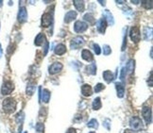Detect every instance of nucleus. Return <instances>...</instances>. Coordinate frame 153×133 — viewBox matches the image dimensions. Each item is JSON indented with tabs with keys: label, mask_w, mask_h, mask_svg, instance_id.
Returning a JSON list of instances; mask_svg holds the SVG:
<instances>
[{
	"label": "nucleus",
	"mask_w": 153,
	"mask_h": 133,
	"mask_svg": "<svg viewBox=\"0 0 153 133\" xmlns=\"http://www.w3.org/2000/svg\"><path fill=\"white\" fill-rule=\"evenodd\" d=\"M16 106H17L16 101L13 99L12 97L6 98V99L3 101V103H2L3 111H4L6 113H8V114L13 113V112L16 111Z\"/></svg>",
	"instance_id": "f257e3e1"
},
{
	"label": "nucleus",
	"mask_w": 153,
	"mask_h": 133,
	"mask_svg": "<svg viewBox=\"0 0 153 133\" xmlns=\"http://www.w3.org/2000/svg\"><path fill=\"white\" fill-rule=\"evenodd\" d=\"M14 90V84H13L12 81H5L4 83L2 85V88H1V94L3 95H7V94H10L12 93V92Z\"/></svg>",
	"instance_id": "f03ea898"
},
{
	"label": "nucleus",
	"mask_w": 153,
	"mask_h": 133,
	"mask_svg": "<svg viewBox=\"0 0 153 133\" xmlns=\"http://www.w3.org/2000/svg\"><path fill=\"white\" fill-rule=\"evenodd\" d=\"M130 36L131 39L133 41L134 43H138L141 39V34H140V29H139L138 26H133L131 28V31H130Z\"/></svg>",
	"instance_id": "7ed1b4c3"
},
{
	"label": "nucleus",
	"mask_w": 153,
	"mask_h": 133,
	"mask_svg": "<svg viewBox=\"0 0 153 133\" xmlns=\"http://www.w3.org/2000/svg\"><path fill=\"white\" fill-rule=\"evenodd\" d=\"M130 125H131V128L132 129H134V130H139V129L142 128V121H141V119L137 116H134L131 119Z\"/></svg>",
	"instance_id": "20e7f679"
},
{
	"label": "nucleus",
	"mask_w": 153,
	"mask_h": 133,
	"mask_svg": "<svg viewBox=\"0 0 153 133\" xmlns=\"http://www.w3.org/2000/svg\"><path fill=\"white\" fill-rule=\"evenodd\" d=\"M83 44H84V39L82 37H80V36L75 37V38L71 41V48L78 49V48H80V46H82Z\"/></svg>",
	"instance_id": "39448f33"
},
{
	"label": "nucleus",
	"mask_w": 153,
	"mask_h": 133,
	"mask_svg": "<svg viewBox=\"0 0 153 133\" xmlns=\"http://www.w3.org/2000/svg\"><path fill=\"white\" fill-rule=\"evenodd\" d=\"M143 117H144L145 121L147 122V124H150L151 119H152V113H151V109L149 107H144L142 111Z\"/></svg>",
	"instance_id": "423d86ee"
},
{
	"label": "nucleus",
	"mask_w": 153,
	"mask_h": 133,
	"mask_svg": "<svg viewBox=\"0 0 153 133\" xmlns=\"http://www.w3.org/2000/svg\"><path fill=\"white\" fill-rule=\"evenodd\" d=\"M88 29V25L86 23H84L82 21H77L75 23V26H74V29L75 31L80 33V32H83L85 31Z\"/></svg>",
	"instance_id": "0eeeda50"
},
{
	"label": "nucleus",
	"mask_w": 153,
	"mask_h": 133,
	"mask_svg": "<svg viewBox=\"0 0 153 133\" xmlns=\"http://www.w3.org/2000/svg\"><path fill=\"white\" fill-rule=\"evenodd\" d=\"M51 23H52V15L47 12L45 13L42 16V26L47 28V26H49L51 25Z\"/></svg>",
	"instance_id": "6e6552de"
},
{
	"label": "nucleus",
	"mask_w": 153,
	"mask_h": 133,
	"mask_svg": "<svg viewBox=\"0 0 153 133\" xmlns=\"http://www.w3.org/2000/svg\"><path fill=\"white\" fill-rule=\"evenodd\" d=\"M63 69V64L61 62H54L52 65L49 67V74L51 75H55L57 73H59L60 71H62Z\"/></svg>",
	"instance_id": "1a4fd4ad"
},
{
	"label": "nucleus",
	"mask_w": 153,
	"mask_h": 133,
	"mask_svg": "<svg viewBox=\"0 0 153 133\" xmlns=\"http://www.w3.org/2000/svg\"><path fill=\"white\" fill-rule=\"evenodd\" d=\"M97 30L100 33H104L105 32V29H106V28H107V21H106V19H105V18L100 19L99 21L97 22Z\"/></svg>",
	"instance_id": "9d476101"
},
{
	"label": "nucleus",
	"mask_w": 153,
	"mask_h": 133,
	"mask_svg": "<svg viewBox=\"0 0 153 133\" xmlns=\"http://www.w3.org/2000/svg\"><path fill=\"white\" fill-rule=\"evenodd\" d=\"M28 19V12H27V10L26 8H21L19 11V13H18V21L19 22H25L26 20Z\"/></svg>",
	"instance_id": "9b49d317"
},
{
	"label": "nucleus",
	"mask_w": 153,
	"mask_h": 133,
	"mask_svg": "<svg viewBox=\"0 0 153 133\" xmlns=\"http://www.w3.org/2000/svg\"><path fill=\"white\" fill-rule=\"evenodd\" d=\"M35 44L37 46H40V45H43L44 43H46V36H45V34H43V33H40L37 35L36 37V39H35Z\"/></svg>",
	"instance_id": "f8f14e48"
},
{
	"label": "nucleus",
	"mask_w": 153,
	"mask_h": 133,
	"mask_svg": "<svg viewBox=\"0 0 153 133\" xmlns=\"http://www.w3.org/2000/svg\"><path fill=\"white\" fill-rule=\"evenodd\" d=\"M54 52H55L56 55H60V56L63 55V54L66 52V46L63 43L58 44L55 47V49H54Z\"/></svg>",
	"instance_id": "ddd939ff"
},
{
	"label": "nucleus",
	"mask_w": 153,
	"mask_h": 133,
	"mask_svg": "<svg viewBox=\"0 0 153 133\" xmlns=\"http://www.w3.org/2000/svg\"><path fill=\"white\" fill-rule=\"evenodd\" d=\"M76 18H77V12L74 11H70L65 14L64 21H65V23H70L71 21H73V20H75Z\"/></svg>",
	"instance_id": "4468645a"
},
{
	"label": "nucleus",
	"mask_w": 153,
	"mask_h": 133,
	"mask_svg": "<svg viewBox=\"0 0 153 133\" xmlns=\"http://www.w3.org/2000/svg\"><path fill=\"white\" fill-rule=\"evenodd\" d=\"M81 57H82V59L84 60H86V61H92V60H94L93 54H92L90 51L87 50V49L82 50V53H81Z\"/></svg>",
	"instance_id": "2eb2a0df"
},
{
	"label": "nucleus",
	"mask_w": 153,
	"mask_h": 133,
	"mask_svg": "<svg viewBox=\"0 0 153 133\" xmlns=\"http://www.w3.org/2000/svg\"><path fill=\"white\" fill-rule=\"evenodd\" d=\"M81 93L84 96H91L92 95V87L89 84H84L81 87Z\"/></svg>",
	"instance_id": "dca6fc26"
},
{
	"label": "nucleus",
	"mask_w": 153,
	"mask_h": 133,
	"mask_svg": "<svg viewBox=\"0 0 153 133\" xmlns=\"http://www.w3.org/2000/svg\"><path fill=\"white\" fill-rule=\"evenodd\" d=\"M74 5L76 7V9L78 10L79 12H82L85 9V4H84V1H80V0H74Z\"/></svg>",
	"instance_id": "f3484780"
},
{
	"label": "nucleus",
	"mask_w": 153,
	"mask_h": 133,
	"mask_svg": "<svg viewBox=\"0 0 153 133\" xmlns=\"http://www.w3.org/2000/svg\"><path fill=\"white\" fill-rule=\"evenodd\" d=\"M115 86H116V91H117V96L122 98L124 96V94H125V88L122 84L120 83H116L115 84Z\"/></svg>",
	"instance_id": "a211bd4d"
},
{
	"label": "nucleus",
	"mask_w": 153,
	"mask_h": 133,
	"mask_svg": "<svg viewBox=\"0 0 153 133\" xmlns=\"http://www.w3.org/2000/svg\"><path fill=\"white\" fill-rule=\"evenodd\" d=\"M103 77H104V79L107 81L108 83H110L111 81H113L114 80V75L113 73L111 72V71H105V72L103 73Z\"/></svg>",
	"instance_id": "6ab92c4d"
},
{
	"label": "nucleus",
	"mask_w": 153,
	"mask_h": 133,
	"mask_svg": "<svg viewBox=\"0 0 153 133\" xmlns=\"http://www.w3.org/2000/svg\"><path fill=\"white\" fill-rule=\"evenodd\" d=\"M42 95V100L43 102H45V103H48V101L50 99V92L48 90H43V94H41Z\"/></svg>",
	"instance_id": "aec40b11"
},
{
	"label": "nucleus",
	"mask_w": 153,
	"mask_h": 133,
	"mask_svg": "<svg viewBox=\"0 0 153 133\" xmlns=\"http://www.w3.org/2000/svg\"><path fill=\"white\" fill-rule=\"evenodd\" d=\"M101 101H100V98L99 97H97V98H96V99L94 100V102H93V109L94 110H96V111H97V110H99V109L101 108Z\"/></svg>",
	"instance_id": "412c9836"
},
{
	"label": "nucleus",
	"mask_w": 153,
	"mask_h": 133,
	"mask_svg": "<svg viewBox=\"0 0 153 133\" xmlns=\"http://www.w3.org/2000/svg\"><path fill=\"white\" fill-rule=\"evenodd\" d=\"M125 68H126V70L129 71V73H132V72H133V70H134V60H131L128 62L127 67H125Z\"/></svg>",
	"instance_id": "4be33fe9"
},
{
	"label": "nucleus",
	"mask_w": 153,
	"mask_h": 133,
	"mask_svg": "<svg viewBox=\"0 0 153 133\" xmlns=\"http://www.w3.org/2000/svg\"><path fill=\"white\" fill-rule=\"evenodd\" d=\"M87 72L91 74V75H96L97 74V66L96 64L93 63L91 64V65H89L87 67Z\"/></svg>",
	"instance_id": "5701e85b"
},
{
	"label": "nucleus",
	"mask_w": 153,
	"mask_h": 133,
	"mask_svg": "<svg viewBox=\"0 0 153 133\" xmlns=\"http://www.w3.org/2000/svg\"><path fill=\"white\" fill-rule=\"evenodd\" d=\"M34 89H35V84L34 83H29L28 86H27V94H29V95H32L34 93Z\"/></svg>",
	"instance_id": "b1692460"
},
{
	"label": "nucleus",
	"mask_w": 153,
	"mask_h": 133,
	"mask_svg": "<svg viewBox=\"0 0 153 133\" xmlns=\"http://www.w3.org/2000/svg\"><path fill=\"white\" fill-rule=\"evenodd\" d=\"M84 20L85 21H88V23L91 24V25H93L95 23V18L93 14H91V13H87V14L84 15Z\"/></svg>",
	"instance_id": "393cba45"
},
{
	"label": "nucleus",
	"mask_w": 153,
	"mask_h": 133,
	"mask_svg": "<svg viewBox=\"0 0 153 133\" xmlns=\"http://www.w3.org/2000/svg\"><path fill=\"white\" fill-rule=\"evenodd\" d=\"M87 126L92 128H97L98 127V124H97V121L96 120V119H92V120H90L89 123L87 124Z\"/></svg>",
	"instance_id": "a878e982"
},
{
	"label": "nucleus",
	"mask_w": 153,
	"mask_h": 133,
	"mask_svg": "<svg viewBox=\"0 0 153 133\" xmlns=\"http://www.w3.org/2000/svg\"><path fill=\"white\" fill-rule=\"evenodd\" d=\"M142 5L145 9H147V10L152 9V1L151 0H149V1H142Z\"/></svg>",
	"instance_id": "bb28decb"
},
{
	"label": "nucleus",
	"mask_w": 153,
	"mask_h": 133,
	"mask_svg": "<svg viewBox=\"0 0 153 133\" xmlns=\"http://www.w3.org/2000/svg\"><path fill=\"white\" fill-rule=\"evenodd\" d=\"M104 88H105V86H104L103 84H102V83H98V84H97V86L95 87V92H96V93H98V92L104 90Z\"/></svg>",
	"instance_id": "cd10ccee"
},
{
	"label": "nucleus",
	"mask_w": 153,
	"mask_h": 133,
	"mask_svg": "<svg viewBox=\"0 0 153 133\" xmlns=\"http://www.w3.org/2000/svg\"><path fill=\"white\" fill-rule=\"evenodd\" d=\"M112 52V49H111V47L109 46V45H104L103 46V54L104 55H109V54H111Z\"/></svg>",
	"instance_id": "c85d7f7f"
},
{
	"label": "nucleus",
	"mask_w": 153,
	"mask_h": 133,
	"mask_svg": "<svg viewBox=\"0 0 153 133\" xmlns=\"http://www.w3.org/2000/svg\"><path fill=\"white\" fill-rule=\"evenodd\" d=\"M44 125L43 124H41V123H38L37 124V126H36V130L37 131H39V132H42V131H44Z\"/></svg>",
	"instance_id": "c756f323"
},
{
	"label": "nucleus",
	"mask_w": 153,
	"mask_h": 133,
	"mask_svg": "<svg viewBox=\"0 0 153 133\" xmlns=\"http://www.w3.org/2000/svg\"><path fill=\"white\" fill-rule=\"evenodd\" d=\"M94 49H95V52H96L97 55H99L101 53V49L99 48V46H98V44H94Z\"/></svg>",
	"instance_id": "7c9ffc66"
},
{
	"label": "nucleus",
	"mask_w": 153,
	"mask_h": 133,
	"mask_svg": "<svg viewBox=\"0 0 153 133\" xmlns=\"http://www.w3.org/2000/svg\"><path fill=\"white\" fill-rule=\"evenodd\" d=\"M14 50H15V44H11V45L9 46V48H8V53L9 54H12Z\"/></svg>",
	"instance_id": "2f4dec72"
},
{
	"label": "nucleus",
	"mask_w": 153,
	"mask_h": 133,
	"mask_svg": "<svg viewBox=\"0 0 153 133\" xmlns=\"http://www.w3.org/2000/svg\"><path fill=\"white\" fill-rule=\"evenodd\" d=\"M126 74H127V70H126V68L124 67L123 69L121 70V75H120V78H121V79H124Z\"/></svg>",
	"instance_id": "473e14b6"
},
{
	"label": "nucleus",
	"mask_w": 153,
	"mask_h": 133,
	"mask_svg": "<svg viewBox=\"0 0 153 133\" xmlns=\"http://www.w3.org/2000/svg\"><path fill=\"white\" fill-rule=\"evenodd\" d=\"M107 15H108V20H109V23L111 24V25H113L114 24V19H113V15L110 14L108 12H107Z\"/></svg>",
	"instance_id": "72a5a7b5"
},
{
	"label": "nucleus",
	"mask_w": 153,
	"mask_h": 133,
	"mask_svg": "<svg viewBox=\"0 0 153 133\" xmlns=\"http://www.w3.org/2000/svg\"><path fill=\"white\" fill-rule=\"evenodd\" d=\"M66 133H77V131H76V129H75V128H69V129H68Z\"/></svg>",
	"instance_id": "f704fd0d"
},
{
	"label": "nucleus",
	"mask_w": 153,
	"mask_h": 133,
	"mask_svg": "<svg viewBox=\"0 0 153 133\" xmlns=\"http://www.w3.org/2000/svg\"><path fill=\"white\" fill-rule=\"evenodd\" d=\"M124 133H136V132L131 130V129H126V130L124 131Z\"/></svg>",
	"instance_id": "c9c22d12"
},
{
	"label": "nucleus",
	"mask_w": 153,
	"mask_h": 133,
	"mask_svg": "<svg viewBox=\"0 0 153 133\" xmlns=\"http://www.w3.org/2000/svg\"><path fill=\"white\" fill-rule=\"evenodd\" d=\"M2 57V48H1V44H0V58Z\"/></svg>",
	"instance_id": "e433bc0d"
},
{
	"label": "nucleus",
	"mask_w": 153,
	"mask_h": 133,
	"mask_svg": "<svg viewBox=\"0 0 153 133\" xmlns=\"http://www.w3.org/2000/svg\"><path fill=\"white\" fill-rule=\"evenodd\" d=\"M90 133H95V132H90Z\"/></svg>",
	"instance_id": "4c0bfd02"
}]
</instances>
